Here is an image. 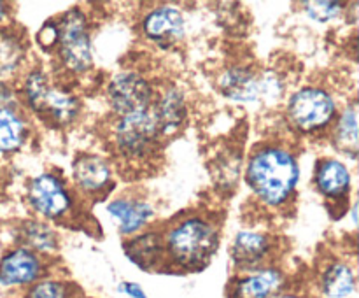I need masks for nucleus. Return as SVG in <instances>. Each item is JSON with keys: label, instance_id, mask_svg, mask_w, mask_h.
<instances>
[{"label": "nucleus", "instance_id": "f257e3e1", "mask_svg": "<svg viewBox=\"0 0 359 298\" xmlns=\"http://www.w3.org/2000/svg\"><path fill=\"white\" fill-rule=\"evenodd\" d=\"M300 177L298 160L290 149L269 144L249 158L245 179L256 198L269 207H280L291 198Z\"/></svg>", "mask_w": 359, "mask_h": 298}, {"label": "nucleus", "instance_id": "f03ea898", "mask_svg": "<svg viewBox=\"0 0 359 298\" xmlns=\"http://www.w3.org/2000/svg\"><path fill=\"white\" fill-rule=\"evenodd\" d=\"M165 252L186 270L205 265L219 245V233L210 221L191 216L177 221L165 237Z\"/></svg>", "mask_w": 359, "mask_h": 298}, {"label": "nucleus", "instance_id": "7ed1b4c3", "mask_svg": "<svg viewBox=\"0 0 359 298\" xmlns=\"http://www.w3.org/2000/svg\"><path fill=\"white\" fill-rule=\"evenodd\" d=\"M58 25V55L63 67L74 74H84L93 67L90 32L86 16L74 7L63 13Z\"/></svg>", "mask_w": 359, "mask_h": 298}, {"label": "nucleus", "instance_id": "20e7f679", "mask_svg": "<svg viewBox=\"0 0 359 298\" xmlns=\"http://www.w3.org/2000/svg\"><path fill=\"white\" fill-rule=\"evenodd\" d=\"M337 114L335 98L318 86H305L291 95L286 107L290 125L300 133H314L326 128Z\"/></svg>", "mask_w": 359, "mask_h": 298}, {"label": "nucleus", "instance_id": "39448f33", "mask_svg": "<svg viewBox=\"0 0 359 298\" xmlns=\"http://www.w3.org/2000/svg\"><path fill=\"white\" fill-rule=\"evenodd\" d=\"M112 137H114L116 147L125 158L140 160V158L149 156L158 140L161 139L153 109L135 112V114L119 116Z\"/></svg>", "mask_w": 359, "mask_h": 298}, {"label": "nucleus", "instance_id": "423d86ee", "mask_svg": "<svg viewBox=\"0 0 359 298\" xmlns=\"http://www.w3.org/2000/svg\"><path fill=\"white\" fill-rule=\"evenodd\" d=\"M219 90L233 102H252L276 98L283 91L279 79L272 74H258L244 67H231L219 77Z\"/></svg>", "mask_w": 359, "mask_h": 298}, {"label": "nucleus", "instance_id": "0eeeda50", "mask_svg": "<svg viewBox=\"0 0 359 298\" xmlns=\"http://www.w3.org/2000/svg\"><path fill=\"white\" fill-rule=\"evenodd\" d=\"M153 95L149 81L137 72L118 74L107 86L109 105L118 118L149 111L153 107Z\"/></svg>", "mask_w": 359, "mask_h": 298}, {"label": "nucleus", "instance_id": "6e6552de", "mask_svg": "<svg viewBox=\"0 0 359 298\" xmlns=\"http://www.w3.org/2000/svg\"><path fill=\"white\" fill-rule=\"evenodd\" d=\"M28 203L32 209L48 219L65 216L72 207L69 189L55 174H41L34 177L28 186Z\"/></svg>", "mask_w": 359, "mask_h": 298}, {"label": "nucleus", "instance_id": "1a4fd4ad", "mask_svg": "<svg viewBox=\"0 0 359 298\" xmlns=\"http://www.w3.org/2000/svg\"><path fill=\"white\" fill-rule=\"evenodd\" d=\"M142 30L149 41L161 48H170L184 37V18L181 11L172 6H160L146 14L142 20Z\"/></svg>", "mask_w": 359, "mask_h": 298}, {"label": "nucleus", "instance_id": "9d476101", "mask_svg": "<svg viewBox=\"0 0 359 298\" xmlns=\"http://www.w3.org/2000/svg\"><path fill=\"white\" fill-rule=\"evenodd\" d=\"M41 259L27 248H18L0 258V286H27L41 276Z\"/></svg>", "mask_w": 359, "mask_h": 298}, {"label": "nucleus", "instance_id": "9b49d317", "mask_svg": "<svg viewBox=\"0 0 359 298\" xmlns=\"http://www.w3.org/2000/svg\"><path fill=\"white\" fill-rule=\"evenodd\" d=\"M32 111L44 116L49 121L56 123V125L63 126L69 125L77 118V114H79V100L70 91L48 84V88L42 91Z\"/></svg>", "mask_w": 359, "mask_h": 298}, {"label": "nucleus", "instance_id": "f8f14e48", "mask_svg": "<svg viewBox=\"0 0 359 298\" xmlns=\"http://www.w3.org/2000/svg\"><path fill=\"white\" fill-rule=\"evenodd\" d=\"M272 241L266 233L244 230L238 231L231 244V258L238 269H256L269 258Z\"/></svg>", "mask_w": 359, "mask_h": 298}, {"label": "nucleus", "instance_id": "ddd939ff", "mask_svg": "<svg viewBox=\"0 0 359 298\" xmlns=\"http://www.w3.org/2000/svg\"><path fill=\"white\" fill-rule=\"evenodd\" d=\"M160 135H174L186 119L184 95L177 88H168L160 95V100L153 107Z\"/></svg>", "mask_w": 359, "mask_h": 298}, {"label": "nucleus", "instance_id": "4468645a", "mask_svg": "<svg viewBox=\"0 0 359 298\" xmlns=\"http://www.w3.org/2000/svg\"><path fill=\"white\" fill-rule=\"evenodd\" d=\"M107 212L118 221L123 235H133L153 217V205L139 198H118L107 205Z\"/></svg>", "mask_w": 359, "mask_h": 298}, {"label": "nucleus", "instance_id": "2eb2a0df", "mask_svg": "<svg viewBox=\"0 0 359 298\" xmlns=\"http://www.w3.org/2000/svg\"><path fill=\"white\" fill-rule=\"evenodd\" d=\"M284 276L279 269H262L237 280L233 298H272L280 291Z\"/></svg>", "mask_w": 359, "mask_h": 298}, {"label": "nucleus", "instance_id": "dca6fc26", "mask_svg": "<svg viewBox=\"0 0 359 298\" xmlns=\"http://www.w3.org/2000/svg\"><path fill=\"white\" fill-rule=\"evenodd\" d=\"M74 181L84 193H97L111 181V165L97 154H83L74 161Z\"/></svg>", "mask_w": 359, "mask_h": 298}, {"label": "nucleus", "instance_id": "f3484780", "mask_svg": "<svg viewBox=\"0 0 359 298\" xmlns=\"http://www.w3.org/2000/svg\"><path fill=\"white\" fill-rule=\"evenodd\" d=\"M125 252L135 265L142 269H154L163 262L165 242L158 231H146L135 235L125 244Z\"/></svg>", "mask_w": 359, "mask_h": 298}, {"label": "nucleus", "instance_id": "a211bd4d", "mask_svg": "<svg viewBox=\"0 0 359 298\" xmlns=\"http://www.w3.org/2000/svg\"><path fill=\"white\" fill-rule=\"evenodd\" d=\"M316 186L328 198H342L351 188L349 168L339 160L321 161L316 170Z\"/></svg>", "mask_w": 359, "mask_h": 298}, {"label": "nucleus", "instance_id": "6ab92c4d", "mask_svg": "<svg viewBox=\"0 0 359 298\" xmlns=\"http://www.w3.org/2000/svg\"><path fill=\"white\" fill-rule=\"evenodd\" d=\"M323 293L328 298H349L356 287L354 272L347 263H330L321 277Z\"/></svg>", "mask_w": 359, "mask_h": 298}, {"label": "nucleus", "instance_id": "aec40b11", "mask_svg": "<svg viewBox=\"0 0 359 298\" xmlns=\"http://www.w3.org/2000/svg\"><path fill=\"white\" fill-rule=\"evenodd\" d=\"M27 139V125L14 107H0V154L20 149Z\"/></svg>", "mask_w": 359, "mask_h": 298}, {"label": "nucleus", "instance_id": "412c9836", "mask_svg": "<svg viewBox=\"0 0 359 298\" xmlns=\"http://www.w3.org/2000/svg\"><path fill=\"white\" fill-rule=\"evenodd\" d=\"M23 37L9 28H0V81H7L18 72L25 60Z\"/></svg>", "mask_w": 359, "mask_h": 298}, {"label": "nucleus", "instance_id": "4be33fe9", "mask_svg": "<svg viewBox=\"0 0 359 298\" xmlns=\"http://www.w3.org/2000/svg\"><path fill=\"white\" fill-rule=\"evenodd\" d=\"M335 142L342 153L356 158L358 154V109L356 104L347 105L340 116L335 130Z\"/></svg>", "mask_w": 359, "mask_h": 298}, {"label": "nucleus", "instance_id": "5701e85b", "mask_svg": "<svg viewBox=\"0 0 359 298\" xmlns=\"http://www.w3.org/2000/svg\"><path fill=\"white\" fill-rule=\"evenodd\" d=\"M21 241L25 242L27 249H30L32 252H49L58 245V238H56L55 231L48 224L34 219L25 221L21 224Z\"/></svg>", "mask_w": 359, "mask_h": 298}, {"label": "nucleus", "instance_id": "b1692460", "mask_svg": "<svg viewBox=\"0 0 359 298\" xmlns=\"http://www.w3.org/2000/svg\"><path fill=\"white\" fill-rule=\"evenodd\" d=\"M305 13L318 23H328L342 13L344 4L340 2H305Z\"/></svg>", "mask_w": 359, "mask_h": 298}, {"label": "nucleus", "instance_id": "393cba45", "mask_svg": "<svg viewBox=\"0 0 359 298\" xmlns=\"http://www.w3.org/2000/svg\"><path fill=\"white\" fill-rule=\"evenodd\" d=\"M25 298H69V290L60 280H42L35 284Z\"/></svg>", "mask_w": 359, "mask_h": 298}, {"label": "nucleus", "instance_id": "a878e982", "mask_svg": "<svg viewBox=\"0 0 359 298\" xmlns=\"http://www.w3.org/2000/svg\"><path fill=\"white\" fill-rule=\"evenodd\" d=\"M37 42L44 51L58 46V25L56 21H46L37 34Z\"/></svg>", "mask_w": 359, "mask_h": 298}, {"label": "nucleus", "instance_id": "bb28decb", "mask_svg": "<svg viewBox=\"0 0 359 298\" xmlns=\"http://www.w3.org/2000/svg\"><path fill=\"white\" fill-rule=\"evenodd\" d=\"M14 91L7 81H0V107H13Z\"/></svg>", "mask_w": 359, "mask_h": 298}, {"label": "nucleus", "instance_id": "cd10ccee", "mask_svg": "<svg viewBox=\"0 0 359 298\" xmlns=\"http://www.w3.org/2000/svg\"><path fill=\"white\" fill-rule=\"evenodd\" d=\"M119 291L128 294L130 298H147V294L144 293L142 287L135 283H121L119 284Z\"/></svg>", "mask_w": 359, "mask_h": 298}, {"label": "nucleus", "instance_id": "c85d7f7f", "mask_svg": "<svg viewBox=\"0 0 359 298\" xmlns=\"http://www.w3.org/2000/svg\"><path fill=\"white\" fill-rule=\"evenodd\" d=\"M6 16H7V6L4 2H0V23L6 20Z\"/></svg>", "mask_w": 359, "mask_h": 298}, {"label": "nucleus", "instance_id": "c756f323", "mask_svg": "<svg viewBox=\"0 0 359 298\" xmlns=\"http://www.w3.org/2000/svg\"><path fill=\"white\" fill-rule=\"evenodd\" d=\"M276 298H298V297H294V294H280V297H276Z\"/></svg>", "mask_w": 359, "mask_h": 298}]
</instances>
